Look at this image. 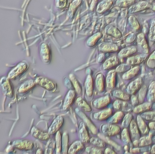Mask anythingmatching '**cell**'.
<instances>
[{
    "label": "cell",
    "instance_id": "6da1fadb",
    "mask_svg": "<svg viewBox=\"0 0 155 154\" xmlns=\"http://www.w3.org/2000/svg\"><path fill=\"white\" fill-rule=\"evenodd\" d=\"M101 130L107 136L112 137L119 134L121 129L119 127L111 124L102 126Z\"/></svg>",
    "mask_w": 155,
    "mask_h": 154
},
{
    "label": "cell",
    "instance_id": "7a4b0ae2",
    "mask_svg": "<svg viewBox=\"0 0 155 154\" xmlns=\"http://www.w3.org/2000/svg\"><path fill=\"white\" fill-rule=\"evenodd\" d=\"M111 102V97L109 96H105L94 100L93 105L97 109H102L107 106Z\"/></svg>",
    "mask_w": 155,
    "mask_h": 154
},
{
    "label": "cell",
    "instance_id": "3957f363",
    "mask_svg": "<svg viewBox=\"0 0 155 154\" xmlns=\"http://www.w3.org/2000/svg\"><path fill=\"white\" fill-rule=\"evenodd\" d=\"M64 123V118L62 117L58 116L53 122L49 128L48 133L50 135H53L57 133L62 126Z\"/></svg>",
    "mask_w": 155,
    "mask_h": 154
},
{
    "label": "cell",
    "instance_id": "277c9868",
    "mask_svg": "<svg viewBox=\"0 0 155 154\" xmlns=\"http://www.w3.org/2000/svg\"><path fill=\"white\" fill-rule=\"evenodd\" d=\"M75 97L76 94L75 91L73 90H71L68 92L64 99L63 105L64 110H66L70 108V107L73 104Z\"/></svg>",
    "mask_w": 155,
    "mask_h": 154
},
{
    "label": "cell",
    "instance_id": "5b68a950",
    "mask_svg": "<svg viewBox=\"0 0 155 154\" xmlns=\"http://www.w3.org/2000/svg\"><path fill=\"white\" fill-rule=\"evenodd\" d=\"M113 111L110 108L104 109L98 113H95L94 115L95 119L98 121H104L108 119L112 115Z\"/></svg>",
    "mask_w": 155,
    "mask_h": 154
},
{
    "label": "cell",
    "instance_id": "8992f818",
    "mask_svg": "<svg viewBox=\"0 0 155 154\" xmlns=\"http://www.w3.org/2000/svg\"><path fill=\"white\" fill-rule=\"evenodd\" d=\"M106 82L107 90H112L114 88L116 83V71H111L107 73Z\"/></svg>",
    "mask_w": 155,
    "mask_h": 154
},
{
    "label": "cell",
    "instance_id": "52a82bcc",
    "mask_svg": "<svg viewBox=\"0 0 155 154\" xmlns=\"http://www.w3.org/2000/svg\"><path fill=\"white\" fill-rule=\"evenodd\" d=\"M38 84L48 90H52L55 88V84L51 80L46 78L41 77L39 79L38 81Z\"/></svg>",
    "mask_w": 155,
    "mask_h": 154
},
{
    "label": "cell",
    "instance_id": "ba28073f",
    "mask_svg": "<svg viewBox=\"0 0 155 154\" xmlns=\"http://www.w3.org/2000/svg\"><path fill=\"white\" fill-rule=\"evenodd\" d=\"M79 134L80 139L83 143H87L89 142V134L84 123H81L79 126Z\"/></svg>",
    "mask_w": 155,
    "mask_h": 154
},
{
    "label": "cell",
    "instance_id": "9c48e42d",
    "mask_svg": "<svg viewBox=\"0 0 155 154\" xmlns=\"http://www.w3.org/2000/svg\"><path fill=\"white\" fill-rule=\"evenodd\" d=\"M86 93L88 97L92 96L93 94V81L92 77L88 75L85 82Z\"/></svg>",
    "mask_w": 155,
    "mask_h": 154
},
{
    "label": "cell",
    "instance_id": "30bf717a",
    "mask_svg": "<svg viewBox=\"0 0 155 154\" xmlns=\"http://www.w3.org/2000/svg\"><path fill=\"white\" fill-rule=\"evenodd\" d=\"M84 145L80 141H76L72 144L68 150L69 154H76L82 151Z\"/></svg>",
    "mask_w": 155,
    "mask_h": 154
},
{
    "label": "cell",
    "instance_id": "8fae6325",
    "mask_svg": "<svg viewBox=\"0 0 155 154\" xmlns=\"http://www.w3.org/2000/svg\"><path fill=\"white\" fill-rule=\"evenodd\" d=\"M96 86L99 92L104 91L105 88V79L104 75L102 74H98L95 80Z\"/></svg>",
    "mask_w": 155,
    "mask_h": 154
},
{
    "label": "cell",
    "instance_id": "7c38bea8",
    "mask_svg": "<svg viewBox=\"0 0 155 154\" xmlns=\"http://www.w3.org/2000/svg\"><path fill=\"white\" fill-rule=\"evenodd\" d=\"M119 61H118V59L117 58L115 57L110 58L106 61L104 63L103 66V70H108L117 65Z\"/></svg>",
    "mask_w": 155,
    "mask_h": 154
},
{
    "label": "cell",
    "instance_id": "4fadbf2b",
    "mask_svg": "<svg viewBox=\"0 0 155 154\" xmlns=\"http://www.w3.org/2000/svg\"><path fill=\"white\" fill-rule=\"evenodd\" d=\"M76 102H77L78 106L82 108L84 111H86V112H90L92 110L90 106L81 98H78Z\"/></svg>",
    "mask_w": 155,
    "mask_h": 154
},
{
    "label": "cell",
    "instance_id": "5bb4252c",
    "mask_svg": "<svg viewBox=\"0 0 155 154\" xmlns=\"http://www.w3.org/2000/svg\"><path fill=\"white\" fill-rule=\"evenodd\" d=\"M89 142L91 144L93 145L97 146L99 148H104L105 147L106 143L104 141H102L99 138H95V137H92L89 140Z\"/></svg>",
    "mask_w": 155,
    "mask_h": 154
},
{
    "label": "cell",
    "instance_id": "9a60e30c",
    "mask_svg": "<svg viewBox=\"0 0 155 154\" xmlns=\"http://www.w3.org/2000/svg\"><path fill=\"white\" fill-rule=\"evenodd\" d=\"M124 116L123 112H118L116 113L108 121V123L110 124H115L118 123L122 119Z\"/></svg>",
    "mask_w": 155,
    "mask_h": 154
},
{
    "label": "cell",
    "instance_id": "2e32d148",
    "mask_svg": "<svg viewBox=\"0 0 155 154\" xmlns=\"http://www.w3.org/2000/svg\"><path fill=\"white\" fill-rule=\"evenodd\" d=\"M81 114V117L84 119V121H85V123H86L88 125V127H89L90 129H91V131L93 132V134H97V128L96 127H95L91 123V121L89 120V119L87 118L86 116L85 115H84V114H83L82 112H80Z\"/></svg>",
    "mask_w": 155,
    "mask_h": 154
},
{
    "label": "cell",
    "instance_id": "e0dca14e",
    "mask_svg": "<svg viewBox=\"0 0 155 154\" xmlns=\"http://www.w3.org/2000/svg\"><path fill=\"white\" fill-rule=\"evenodd\" d=\"M70 79L71 80L75 88V90L78 94H80L81 92V87L80 86V84L78 83L77 79L75 78L73 74H70Z\"/></svg>",
    "mask_w": 155,
    "mask_h": 154
},
{
    "label": "cell",
    "instance_id": "ac0fdd59",
    "mask_svg": "<svg viewBox=\"0 0 155 154\" xmlns=\"http://www.w3.org/2000/svg\"><path fill=\"white\" fill-rule=\"evenodd\" d=\"M137 42L140 47H142V49H144V50L147 51V45L146 41L145 40L144 35L143 34H140L138 35Z\"/></svg>",
    "mask_w": 155,
    "mask_h": 154
},
{
    "label": "cell",
    "instance_id": "d6986e66",
    "mask_svg": "<svg viewBox=\"0 0 155 154\" xmlns=\"http://www.w3.org/2000/svg\"><path fill=\"white\" fill-rule=\"evenodd\" d=\"M114 96L117 98L123 100H127L129 99V96L128 95L126 94L124 92H122L121 90H115L114 92Z\"/></svg>",
    "mask_w": 155,
    "mask_h": 154
},
{
    "label": "cell",
    "instance_id": "ffe728a7",
    "mask_svg": "<svg viewBox=\"0 0 155 154\" xmlns=\"http://www.w3.org/2000/svg\"><path fill=\"white\" fill-rule=\"evenodd\" d=\"M36 136L37 138L41 140H47L50 138V134L49 133H45L37 130Z\"/></svg>",
    "mask_w": 155,
    "mask_h": 154
},
{
    "label": "cell",
    "instance_id": "44dd1931",
    "mask_svg": "<svg viewBox=\"0 0 155 154\" xmlns=\"http://www.w3.org/2000/svg\"><path fill=\"white\" fill-rule=\"evenodd\" d=\"M86 151L89 154H102L103 152L97 147H88L86 149Z\"/></svg>",
    "mask_w": 155,
    "mask_h": 154
},
{
    "label": "cell",
    "instance_id": "7402d4cb",
    "mask_svg": "<svg viewBox=\"0 0 155 154\" xmlns=\"http://www.w3.org/2000/svg\"><path fill=\"white\" fill-rule=\"evenodd\" d=\"M56 146H57V153H58V152H60V151H61V135L60 132H58L57 133V136L56 137Z\"/></svg>",
    "mask_w": 155,
    "mask_h": 154
},
{
    "label": "cell",
    "instance_id": "603a6c76",
    "mask_svg": "<svg viewBox=\"0 0 155 154\" xmlns=\"http://www.w3.org/2000/svg\"><path fill=\"white\" fill-rule=\"evenodd\" d=\"M136 50V49L134 48H134H132L131 49H128L127 50L123 52L122 53H121L120 55L122 56H127V55L131 54V53H133V52H135Z\"/></svg>",
    "mask_w": 155,
    "mask_h": 154
},
{
    "label": "cell",
    "instance_id": "cb8c5ba5",
    "mask_svg": "<svg viewBox=\"0 0 155 154\" xmlns=\"http://www.w3.org/2000/svg\"><path fill=\"white\" fill-rule=\"evenodd\" d=\"M127 130L124 129L122 133V139L124 142H127L128 141V136H127Z\"/></svg>",
    "mask_w": 155,
    "mask_h": 154
},
{
    "label": "cell",
    "instance_id": "d4e9b609",
    "mask_svg": "<svg viewBox=\"0 0 155 154\" xmlns=\"http://www.w3.org/2000/svg\"><path fill=\"white\" fill-rule=\"evenodd\" d=\"M150 37L152 40H154L155 39V24L151 28Z\"/></svg>",
    "mask_w": 155,
    "mask_h": 154
},
{
    "label": "cell",
    "instance_id": "484cf974",
    "mask_svg": "<svg viewBox=\"0 0 155 154\" xmlns=\"http://www.w3.org/2000/svg\"><path fill=\"white\" fill-rule=\"evenodd\" d=\"M106 154H114L115 153V152H114L113 150H111L110 148H107L105 150Z\"/></svg>",
    "mask_w": 155,
    "mask_h": 154
}]
</instances>
